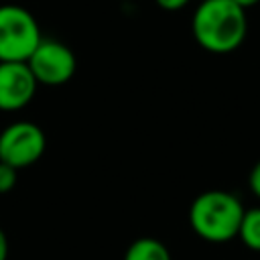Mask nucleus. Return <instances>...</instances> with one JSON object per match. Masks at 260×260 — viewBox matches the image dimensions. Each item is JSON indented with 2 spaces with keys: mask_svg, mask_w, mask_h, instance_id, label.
I'll list each match as a JSON object with an SVG mask.
<instances>
[{
  "mask_svg": "<svg viewBox=\"0 0 260 260\" xmlns=\"http://www.w3.org/2000/svg\"><path fill=\"white\" fill-rule=\"evenodd\" d=\"M191 32L203 51L228 55L246 41L248 14L232 0H199L191 16Z\"/></svg>",
  "mask_w": 260,
  "mask_h": 260,
  "instance_id": "nucleus-1",
  "label": "nucleus"
},
{
  "mask_svg": "<svg viewBox=\"0 0 260 260\" xmlns=\"http://www.w3.org/2000/svg\"><path fill=\"white\" fill-rule=\"evenodd\" d=\"M244 209L238 195L223 189H209L191 201L189 225L201 240L223 244L238 238Z\"/></svg>",
  "mask_w": 260,
  "mask_h": 260,
  "instance_id": "nucleus-2",
  "label": "nucleus"
},
{
  "mask_svg": "<svg viewBox=\"0 0 260 260\" xmlns=\"http://www.w3.org/2000/svg\"><path fill=\"white\" fill-rule=\"evenodd\" d=\"M43 35L32 12L20 4H0V61H28Z\"/></svg>",
  "mask_w": 260,
  "mask_h": 260,
  "instance_id": "nucleus-3",
  "label": "nucleus"
},
{
  "mask_svg": "<svg viewBox=\"0 0 260 260\" xmlns=\"http://www.w3.org/2000/svg\"><path fill=\"white\" fill-rule=\"evenodd\" d=\"M45 146V132L35 122H12L0 132V162H6L16 171L30 167L43 156Z\"/></svg>",
  "mask_w": 260,
  "mask_h": 260,
  "instance_id": "nucleus-4",
  "label": "nucleus"
},
{
  "mask_svg": "<svg viewBox=\"0 0 260 260\" xmlns=\"http://www.w3.org/2000/svg\"><path fill=\"white\" fill-rule=\"evenodd\" d=\"M26 65L32 71L39 85L51 87L67 83L77 69L73 51L57 39H41V43L28 57Z\"/></svg>",
  "mask_w": 260,
  "mask_h": 260,
  "instance_id": "nucleus-5",
  "label": "nucleus"
},
{
  "mask_svg": "<svg viewBox=\"0 0 260 260\" xmlns=\"http://www.w3.org/2000/svg\"><path fill=\"white\" fill-rule=\"evenodd\" d=\"M37 79L26 61H0V110L16 112L28 106L37 93Z\"/></svg>",
  "mask_w": 260,
  "mask_h": 260,
  "instance_id": "nucleus-6",
  "label": "nucleus"
},
{
  "mask_svg": "<svg viewBox=\"0 0 260 260\" xmlns=\"http://www.w3.org/2000/svg\"><path fill=\"white\" fill-rule=\"evenodd\" d=\"M124 260H173L169 248L156 238L134 240L124 254Z\"/></svg>",
  "mask_w": 260,
  "mask_h": 260,
  "instance_id": "nucleus-7",
  "label": "nucleus"
},
{
  "mask_svg": "<svg viewBox=\"0 0 260 260\" xmlns=\"http://www.w3.org/2000/svg\"><path fill=\"white\" fill-rule=\"evenodd\" d=\"M238 238L248 250L260 252V205L244 209Z\"/></svg>",
  "mask_w": 260,
  "mask_h": 260,
  "instance_id": "nucleus-8",
  "label": "nucleus"
},
{
  "mask_svg": "<svg viewBox=\"0 0 260 260\" xmlns=\"http://www.w3.org/2000/svg\"><path fill=\"white\" fill-rule=\"evenodd\" d=\"M16 169L6 165V162H0V195L2 193H8L14 189L16 185Z\"/></svg>",
  "mask_w": 260,
  "mask_h": 260,
  "instance_id": "nucleus-9",
  "label": "nucleus"
},
{
  "mask_svg": "<svg viewBox=\"0 0 260 260\" xmlns=\"http://www.w3.org/2000/svg\"><path fill=\"white\" fill-rule=\"evenodd\" d=\"M248 187L250 191L260 199V158L254 162V167L250 169V175H248Z\"/></svg>",
  "mask_w": 260,
  "mask_h": 260,
  "instance_id": "nucleus-10",
  "label": "nucleus"
},
{
  "mask_svg": "<svg viewBox=\"0 0 260 260\" xmlns=\"http://www.w3.org/2000/svg\"><path fill=\"white\" fill-rule=\"evenodd\" d=\"M158 8L167 10V12H177V10H183L191 0H154Z\"/></svg>",
  "mask_w": 260,
  "mask_h": 260,
  "instance_id": "nucleus-11",
  "label": "nucleus"
},
{
  "mask_svg": "<svg viewBox=\"0 0 260 260\" xmlns=\"http://www.w3.org/2000/svg\"><path fill=\"white\" fill-rule=\"evenodd\" d=\"M6 258H8V240L0 228V260H6Z\"/></svg>",
  "mask_w": 260,
  "mask_h": 260,
  "instance_id": "nucleus-12",
  "label": "nucleus"
},
{
  "mask_svg": "<svg viewBox=\"0 0 260 260\" xmlns=\"http://www.w3.org/2000/svg\"><path fill=\"white\" fill-rule=\"evenodd\" d=\"M232 2H236V4H238V6H242L244 10L254 8V6H258V4H260V0H232Z\"/></svg>",
  "mask_w": 260,
  "mask_h": 260,
  "instance_id": "nucleus-13",
  "label": "nucleus"
}]
</instances>
